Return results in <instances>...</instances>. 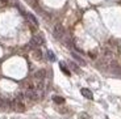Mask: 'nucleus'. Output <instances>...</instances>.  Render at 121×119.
<instances>
[{
	"label": "nucleus",
	"instance_id": "obj_11",
	"mask_svg": "<svg viewBox=\"0 0 121 119\" xmlns=\"http://www.w3.org/2000/svg\"><path fill=\"white\" fill-rule=\"evenodd\" d=\"M59 66H60V69H62V71H63L65 73H66V75H70V71L66 68V66H65V63H59Z\"/></svg>",
	"mask_w": 121,
	"mask_h": 119
},
{
	"label": "nucleus",
	"instance_id": "obj_6",
	"mask_svg": "<svg viewBox=\"0 0 121 119\" xmlns=\"http://www.w3.org/2000/svg\"><path fill=\"white\" fill-rule=\"evenodd\" d=\"M80 93H82L83 97H86V98H88V99H92V98H94V94H92V92H91L90 89H87V88H83V89L80 90Z\"/></svg>",
	"mask_w": 121,
	"mask_h": 119
},
{
	"label": "nucleus",
	"instance_id": "obj_3",
	"mask_svg": "<svg viewBox=\"0 0 121 119\" xmlns=\"http://www.w3.org/2000/svg\"><path fill=\"white\" fill-rule=\"evenodd\" d=\"M43 45V39H42V37L41 36H33L32 37V39L29 41V47L30 48H37V47H39V46H42Z\"/></svg>",
	"mask_w": 121,
	"mask_h": 119
},
{
	"label": "nucleus",
	"instance_id": "obj_12",
	"mask_svg": "<svg viewBox=\"0 0 121 119\" xmlns=\"http://www.w3.org/2000/svg\"><path fill=\"white\" fill-rule=\"evenodd\" d=\"M48 56H49V59L52 60V62H54V60H55V56H54V54H53L52 51H48Z\"/></svg>",
	"mask_w": 121,
	"mask_h": 119
},
{
	"label": "nucleus",
	"instance_id": "obj_9",
	"mask_svg": "<svg viewBox=\"0 0 121 119\" xmlns=\"http://www.w3.org/2000/svg\"><path fill=\"white\" fill-rule=\"evenodd\" d=\"M26 17L29 18V20L32 21V22H33L34 25H38V20H37V18L34 17V15H32V13H28V15H26Z\"/></svg>",
	"mask_w": 121,
	"mask_h": 119
},
{
	"label": "nucleus",
	"instance_id": "obj_4",
	"mask_svg": "<svg viewBox=\"0 0 121 119\" xmlns=\"http://www.w3.org/2000/svg\"><path fill=\"white\" fill-rule=\"evenodd\" d=\"M54 36H55V38H58V39H63L65 38L66 32H65V28L62 26V25H55V28H54Z\"/></svg>",
	"mask_w": 121,
	"mask_h": 119
},
{
	"label": "nucleus",
	"instance_id": "obj_1",
	"mask_svg": "<svg viewBox=\"0 0 121 119\" xmlns=\"http://www.w3.org/2000/svg\"><path fill=\"white\" fill-rule=\"evenodd\" d=\"M24 99H25V95H24V94L17 95V97H16V98L12 101V109H13V110H15V111H18V113H22V111H25Z\"/></svg>",
	"mask_w": 121,
	"mask_h": 119
},
{
	"label": "nucleus",
	"instance_id": "obj_2",
	"mask_svg": "<svg viewBox=\"0 0 121 119\" xmlns=\"http://www.w3.org/2000/svg\"><path fill=\"white\" fill-rule=\"evenodd\" d=\"M24 95H25V99H33V101H34V99L38 98V92H37V89L34 88V86L30 85L29 88L25 90Z\"/></svg>",
	"mask_w": 121,
	"mask_h": 119
},
{
	"label": "nucleus",
	"instance_id": "obj_10",
	"mask_svg": "<svg viewBox=\"0 0 121 119\" xmlns=\"http://www.w3.org/2000/svg\"><path fill=\"white\" fill-rule=\"evenodd\" d=\"M34 58H36V59H42V52H41V50H39V48H36V50H34Z\"/></svg>",
	"mask_w": 121,
	"mask_h": 119
},
{
	"label": "nucleus",
	"instance_id": "obj_5",
	"mask_svg": "<svg viewBox=\"0 0 121 119\" xmlns=\"http://www.w3.org/2000/svg\"><path fill=\"white\" fill-rule=\"evenodd\" d=\"M46 77V71L45 69H38V71L34 73V79H36L37 81H43Z\"/></svg>",
	"mask_w": 121,
	"mask_h": 119
},
{
	"label": "nucleus",
	"instance_id": "obj_13",
	"mask_svg": "<svg viewBox=\"0 0 121 119\" xmlns=\"http://www.w3.org/2000/svg\"><path fill=\"white\" fill-rule=\"evenodd\" d=\"M8 3V0H0V4H5Z\"/></svg>",
	"mask_w": 121,
	"mask_h": 119
},
{
	"label": "nucleus",
	"instance_id": "obj_8",
	"mask_svg": "<svg viewBox=\"0 0 121 119\" xmlns=\"http://www.w3.org/2000/svg\"><path fill=\"white\" fill-rule=\"evenodd\" d=\"M73 56H74V59H75L76 62H79V63H80V64H82V66H84V64H86V62H84V60H83V59H82V58H80V56H79L78 54L73 52Z\"/></svg>",
	"mask_w": 121,
	"mask_h": 119
},
{
	"label": "nucleus",
	"instance_id": "obj_7",
	"mask_svg": "<svg viewBox=\"0 0 121 119\" xmlns=\"http://www.w3.org/2000/svg\"><path fill=\"white\" fill-rule=\"evenodd\" d=\"M53 101H54L55 103H65V98L63 97H59V95H54V97H53Z\"/></svg>",
	"mask_w": 121,
	"mask_h": 119
}]
</instances>
